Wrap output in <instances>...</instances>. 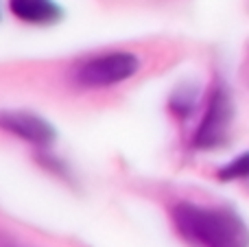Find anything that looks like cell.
Returning <instances> with one entry per match:
<instances>
[{
	"label": "cell",
	"instance_id": "obj_1",
	"mask_svg": "<svg viewBox=\"0 0 249 247\" xmlns=\"http://www.w3.org/2000/svg\"><path fill=\"white\" fill-rule=\"evenodd\" d=\"M173 221L184 239L201 247H249V230L230 208H210L199 204H177Z\"/></svg>",
	"mask_w": 249,
	"mask_h": 247
},
{
	"label": "cell",
	"instance_id": "obj_2",
	"mask_svg": "<svg viewBox=\"0 0 249 247\" xmlns=\"http://www.w3.org/2000/svg\"><path fill=\"white\" fill-rule=\"evenodd\" d=\"M138 68L140 61L131 53H107L86 61L77 70V81L86 88H107L133 77Z\"/></svg>",
	"mask_w": 249,
	"mask_h": 247
},
{
	"label": "cell",
	"instance_id": "obj_3",
	"mask_svg": "<svg viewBox=\"0 0 249 247\" xmlns=\"http://www.w3.org/2000/svg\"><path fill=\"white\" fill-rule=\"evenodd\" d=\"M232 123V101H230L225 88H216L210 96L208 112L195 136V144L201 149H212L225 140L228 127Z\"/></svg>",
	"mask_w": 249,
	"mask_h": 247
},
{
	"label": "cell",
	"instance_id": "obj_4",
	"mask_svg": "<svg viewBox=\"0 0 249 247\" xmlns=\"http://www.w3.org/2000/svg\"><path fill=\"white\" fill-rule=\"evenodd\" d=\"M0 129L9 131L26 142L39 144V147L55 142L57 136L51 123L31 112H2L0 114Z\"/></svg>",
	"mask_w": 249,
	"mask_h": 247
},
{
	"label": "cell",
	"instance_id": "obj_5",
	"mask_svg": "<svg viewBox=\"0 0 249 247\" xmlns=\"http://www.w3.org/2000/svg\"><path fill=\"white\" fill-rule=\"evenodd\" d=\"M13 16L31 24H53L61 18V9L53 0H9Z\"/></svg>",
	"mask_w": 249,
	"mask_h": 247
},
{
	"label": "cell",
	"instance_id": "obj_6",
	"mask_svg": "<svg viewBox=\"0 0 249 247\" xmlns=\"http://www.w3.org/2000/svg\"><path fill=\"white\" fill-rule=\"evenodd\" d=\"M241 177H249V151L238 156L234 162H230L228 166L219 171V179L230 182V179H241Z\"/></svg>",
	"mask_w": 249,
	"mask_h": 247
}]
</instances>
